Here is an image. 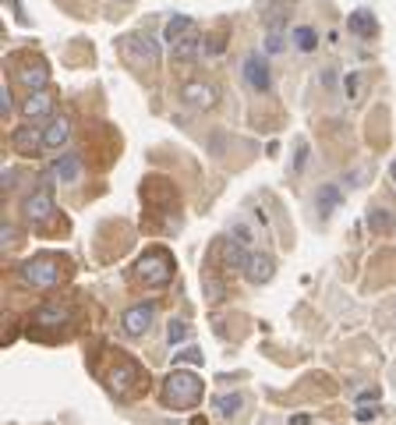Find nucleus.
Segmentation results:
<instances>
[{
  "mask_svg": "<svg viewBox=\"0 0 396 425\" xmlns=\"http://www.w3.org/2000/svg\"><path fill=\"white\" fill-rule=\"evenodd\" d=\"M202 393H205L202 379H198L195 372H188V369H173V372L163 379V404L173 408V411H191V408H198V404H202Z\"/></svg>",
  "mask_w": 396,
  "mask_h": 425,
  "instance_id": "f257e3e1",
  "label": "nucleus"
},
{
  "mask_svg": "<svg viewBox=\"0 0 396 425\" xmlns=\"http://www.w3.org/2000/svg\"><path fill=\"white\" fill-rule=\"evenodd\" d=\"M106 383H110V390L117 393L120 401H131V397H138V393L145 390L149 376L142 372V365H138L135 358H128L124 351H117V365H113V372L106 376Z\"/></svg>",
  "mask_w": 396,
  "mask_h": 425,
  "instance_id": "f03ea898",
  "label": "nucleus"
},
{
  "mask_svg": "<svg viewBox=\"0 0 396 425\" xmlns=\"http://www.w3.org/2000/svg\"><path fill=\"white\" fill-rule=\"evenodd\" d=\"M135 280L145 287H167L173 280V255L167 248H149L138 262H135Z\"/></svg>",
  "mask_w": 396,
  "mask_h": 425,
  "instance_id": "7ed1b4c3",
  "label": "nucleus"
},
{
  "mask_svg": "<svg viewBox=\"0 0 396 425\" xmlns=\"http://www.w3.org/2000/svg\"><path fill=\"white\" fill-rule=\"evenodd\" d=\"M120 53H124V60L135 71H156V64H160V43L145 33L124 36L120 39Z\"/></svg>",
  "mask_w": 396,
  "mask_h": 425,
  "instance_id": "20e7f679",
  "label": "nucleus"
},
{
  "mask_svg": "<svg viewBox=\"0 0 396 425\" xmlns=\"http://www.w3.org/2000/svg\"><path fill=\"white\" fill-rule=\"evenodd\" d=\"M21 277L32 287H57L64 280V266H60V259H53V255H36V259H28L21 266Z\"/></svg>",
  "mask_w": 396,
  "mask_h": 425,
  "instance_id": "39448f33",
  "label": "nucleus"
},
{
  "mask_svg": "<svg viewBox=\"0 0 396 425\" xmlns=\"http://www.w3.org/2000/svg\"><path fill=\"white\" fill-rule=\"evenodd\" d=\"M11 145H15V153H18V156H39V149H46V132H43V128H36V125L15 128Z\"/></svg>",
  "mask_w": 396,
  "mask_h": 425,
  "instance_id": "423d86ee",
  "label": "nucleus"
},
{
  "mask_svg": "<svg viewBox=\"0 0 396 425\" xmlns=\"http://www.w3.org/2000/svg\"><path fill=\"white\" fill-rule=\"evenodd\" d=\"M152 319H156V305H131L124 316H120V326H124L128 337H145Z\"/></svg>",
  "mask_w": 396,
  "mask_h": 425,
  "instance_id": "0eeeda50",
  "label": "nucleus"
},
{
  "mask_svg": "<svg viewBox=\"0 0 396 425\" xmlns=\"http://www.w3.org/2000/svg\"><path fill=\"white\" fill-rule=\"evenodd\" d=\"M245 78H248V85L255 89V93H269V89H272L269 64H265V57H262L258 50H252V53L245 57Z\"/></svg>",
  "mask_w": 396,
  "mask_h": 425,
  "instance_id": "6e6552de",
  "label": "nucleus"
},
{
  "mask_svg": "<svg viewBox=\"0 0 396 425\" xmlns=\"http://www.w3.org/2000/svg\"><path fill=\"white\" fill-rule=\"evenodd\" d=\"M180 100H185L188 107H195V110H212L216 100H220V93L209 82H188L185 89H180Z\"/></svg>",
  "mask_w": 396,
  "mask_h": 425,
  "instance_id": "1a4fd4ad",
  "label": "nucleus"
},
{
  "mask_svg": "<svg viewBox=\"0 0 396 425\" xmlns=\"http://www.w3.org/2000/svg\"><path fill=\"white\" fill-rule=\"evenodd\" d=\"M25 220H32V224H46L50 217H53V195H50V188H39V192H32L25 199Z\"/></svg>",
  "mask_w": 396,
  "mask_h": 425,
  "instance_id": "9d476101",
  "label": "nucleus"
},
{
  "mask_svg": "<svg viewBox=\"0 0 396 425\" xmlns=\"http://www.w3.org/2000/svg\"><path fill=\"white\" fill-rule=\"evenodd\" d=\"M50 177L57 181V185H75V181L82 177V156H75V153H64L60 160H53V167H50Z\"/></svg>",
  "mask_w": 396,
  "mask_h": 425,
  "instance_id": "9b49d317",
  "label": "nucleus"
},
{
  "mask_svg": "<svg viewBox=\"0 0 396 425\" xmlns=\"http://www.w3.org/2000/svg\"><path fill=\"white\" fill-rule=\"evenodd\" d=\"M272 273H276V262H272V255H265V252L248 255V262H245V277H248L252 284H269Z\"/></svg>",
  "mask_w": 396,
  "mask_h": 425,
  "instance_id": "f8f14e48",
  "label": "nucleus"
},
{
  "mask_svg": "<svg viewBox=\"0 0 396 425\" xmlns=\"http://www.w3.org/2000/svg\"><path fill=\"white\" fill-rule=\"evenodd\" d=\"M18 82L28 89V93H43L46 82H50V71H46L43 60H36V64H21L18 68Z\"/></svg>",
  "mask_w": 396,
  "mask_h": 425,
  "instance_id": "ddd939ff",
  "label": "nucleus"
},
{
  "mask_svg": "<svg viewBox=\"0 0 396 425\" xmlns=\"http://www.w3.org/2000/svg\"><path fill=\"white\" fill-rule=\"evenodd\" d=\"M198 33V25H195V18H188V15H173L170 21H167V33H163V39L170 43V50L180 43V39H188V36H195Z\"/></svg>",
  "mask_w": 396,
  "mask_h": 425,
  "instance_id": "4468645a",
  "label": "nucleus"
},
{
  "mask_svg": "<svg viewBox=\"0 0 396 425\" xmlns=\"http://www.w3.org/2000/svg\"><path fill=\"white\" fill-rule=\"evenodd\" d=\"M21 110H25V117L28 120H39V117H46V114H53V96L46 93H28V100L21 103Z\"/></svg>",
  "mask_w": 396,
  "mask_h": 425,
  "instance_id": "2eb2a0df",
  "label": "nucleus"
},
{
  "mask_svg": "<svg viewBox=\"0 0 396 425\" xmlns=\"http://www.w3.org/2000/svg\"><path fill=\"white\" fill-rule=\"evenodd\" d=\"M43 132H46V149H60V145H68V138H71L68 117H53Z\"/></svg>",
  "mask_w": 396,
  "mask_h": 425,
  "instance_id": "dca6fc26",
  "label": "nucleus"
},
{
  "mask_svg": "<svg viewBox=\"0 0 396 425\" xmlns=\"http://www.w3.org/2000/svg\"><path fill=\"white\" fill-rule=\"evenodd\" d=\"M343 202V192H340V185H322L319 192H315V206H319V212L322 217H329L332 209H337Z\"/></svg>",
  "mask_w": 396,
  "mask_h": 425,
  "instance_id": "f3484780",
  "label": "nucleus"
},
{
  "mask_svg": "<svg viewBox=\"0 0 396 425\" xmlns=\"http://www.w3.org/2000/svg\"><path fill=\"white\" fill-rule=\"evenodd\" d=\"M368 227H372V234H389L396 227V212L393 209H368Z\"/></svg>",
  "mask_w": 396,
  "mask_h": 425,
  "instance_id": "a211bd4d",
  "label": "nucleus"
},
{
  "mask_svg": "<svg viewBox=\"0 0 396 425\" xmlns=\"http://www.w3.org/2000/svg\"><path fill=\"white\" fill-rule=\"evenodd\" d=\"M36 326H64L68 323V309H60V305H43L36 316H32Z\"/></svg>",
  "mask_w": 396,
  "mask_h": 425,
  "instance_id": "6ab92c4d",
  "label": "nucleus"
},
{
  "mask_svg": "<svg viewBox=\"0 0 396 425\" xmlns=\"http://www.w3.org/2000/svg\"><path fill=\"white\" fill-rule=\"evenodd\" d=\"M347 28H350L354 36H372L375 33V15L372 11H354L347 18Z\"/></svg>",
  "mask_w": 396,
  "mask_h": 425,
  "instance_id": "aec40b11",
  "label": "nucleus"
},
{
  "mask_svg": "<svg viewBox=\"0 0 396 425\" xmlns=\"http://www.w3.org/2000/svg\"><path fill=\"white\" fill-rule=\"evenodd\" d=\"M198 50H202V36L195 33V36L180 39V43L173 46V60H191V57H198Z\"/></svg>",
  "mask_w": 396,
  "mask_h": 425,
  "instance_id": "412c9836",
  "label": "nucleus"
},
{
  "mask_svg": "<svg viewBox=\"0 0 396 425\" xmlns=\"http://www.w3.org/2000/svg\"><path fill=\"white\" fill-rule=\"evenodd\" d=\"M294 43H297V50L312 53V50L319 46V36H315V28H312V25H301V28H294Z\"/></svg>",
  "mask_w": 396,
  "mask_h": 425,
  "instance_id": "4be33fe9",
  "label": "nucleus"
},
{
  "mask_svg": "<svg viewBox=\"0 0 396 425\" xmlns=\"http://www.w3.org/2000/svg\"><path fill=\"white\" fill-rule=\"evenodd\" d=\"M241 408H245V397H241V393H223V397H216V411H220L223 418L237 415Z\"/></svg>",
  "mask_w": 396,
  "mask_h": 425,
  "instance_id": "5701e85b",
  "label": "nucleus"
},
{
  "mask_svg": "<svg viewBox=\"0 0 396 425\" xmlns=\"http://www.w3.org/2000/svg\"><path fill=\"white\" fill-rule=\"evenodd\" d=\"M287 18H290V8H287V4H276V8L265 15V28H269V33H280V25H283Z\"/></svg>",
  "mask_w": 396,
  "mask_h": 425,
  "instance_id": "b1692460",
  "label": "nucleus"
},
{
  "mask_svg": "<svg viewBox=\"0 0 396 425\" xmlns=\"http://www.w3.org/2000/svg\"><path fill=\"white\" fill-rule=\"evenodd\" d=\"M173 361H177V365H202L205 354H202L198 347H185V351H177V354H173Z\"/></svg>",
  "mask_w": 396,
  "mask_h": 425,
  "instance_id": "393cba45",
  "label": "nucleus"
},
{
  "mask_svg": "<svg viewBox=\"0 0 396 425\" xmlns=\"http://www.w3.org/2000/svg\"><path fill=\"white\" fill-rule=\"evenodd\" d=\"M185 337H188V323L170 319V326H167V341H170V347H173V344H180Z\"/></svg>",
  "mask_w": 396,
  "mask_h": 425,
  "instance_id": "a878e982",
  "label": "nucleus"
},
{
  "mask_svg": "<svg viewBox=\"0 0 396 425\" xmlns=\"http://www.w3.org/2000/svg\"><path fill=\"white\" fill-rule=\"evenodd\" d=\"M202 50L216 57V53L223 50V33H212V36H205V39H202Z\"/></svg>",
  "mask_w": 396,
  "mask_h": 425,
  "instance_id": "bb28decb",
  "label": "nucleus"
},
{
  "mask_svg": "<svg viewBox=\"0 0 396 425\" xmlns=\"http://www.w3.org/2000/svg\"><path fill=\"white\" fill-rule=\"evenodd\" d=\"M304 163H308V142H297V149H294V170H304Z\"/></svg>",
  "mask_w": 396,
  "mask_h": 425,
  "instance_id": "cd10ccee",
  "label": "nucleus"
},
{
  "mask_svg": "<svg viewBox=\"0 0 396 425\" xmlns=\"http://www.w3.org/2000/svg\"><path fill=\"white\" fill-rule=\"evenodd\" d=\"M230 230H234V237H237V241H241V245H252V241H255V237H252V230H248V227H245V224H234V227H230Z\"/></svg>",
  "mask_w": 396,
  "mask_h": 425,
  "instance_id": "c85d7f7f",
  "label": "nucleus"
},
{
  "mask_svg": "<svg viewBox=\"0 0 396 425\" xmlns=\"http://www.w3.org/2000/svg\"><path fill=\"white\" fill-rule=\"evenodd\" d=\"M364 177H368V170H364V167H361V170H350V174L343 177V185H350V188H361V181H364Z\"/></svg>",
  "mask_w": 396,
  "mask_h": 425,
  "instance_id": "c756f323",
  "label": "nucleus"
},
{
  "mask_svg": "<svg viewBox=\"0 0 396 425\" xmlns=\"http://www.w3.org/2000/svg\"><path fill=\"white\" fill-rule=\"evenodd\" d=\"M265 50H269V53H280V50H283V33H269Z\"/></svg>",
  "mask_w": 396,
  "mask_h": 425,
  "instance_id": "7c9ffc66",
  "label": "nucleus"
},
{
  "mask_svg": "<svg viewBox=\"0 0 396 425\" xmlns=\"http://www.w3.org/2000/svg\"><path fill=\"white\" fill-rule=\"evenodd\" d=\"M379 415H382V408H379V404H375V408H361V411H357V415H354V418H357V422H375V418H379Z\"/></svg>",
  "mask_w": 396,
  "mask_h": 425,
  "instance_id": "2f4dec72",
  "label": "nucleus"
},
{
  "mask_svg": "<svg viewBox=\"0 0 396 425\" xmlns=\"http://www.w3.org/2000/svg\"><path fill=\"white\" fill-rule=\"evenodd\" d=\"M0 114H4V117L11 114V89L8 85H0Z\"/></svg>",
  "mask_w": 396,
  "mask_h": 425,
  "instance_id": "473e14b6",
  "label": "nucleus"
},
{
  "mask_svg": "<svg viewBox=\"0 0 396 425\" xmlns=\"http://www.w3.org/2000/svg\"><path fill=\"white\" fill-rule=\"evenodd\" d=\"M347 96H350V100H357V71H350V75H347Z\"/></svg>",
  "mask_w": 396,
  "mask_h": 425,
  "instance_id": "72a5a7b5",
  "label": "nucleus"
},
{
  "mask_svg": "<svg viewBox=\"0 0 396 425\" xmlns=\"http://www.w3.org/2000/svg\"><path fill=\"white\" fill-rule=\"evenodd\" d=\"M287 425H312V415H294Z\"/></svg>",
  "mask_w": 396,
  "mask_h": 425,
  "instance_id": "f704fd0d",
  "label": "nucleus"
},
{
  "mask_svg": "<svg viewBox=\"0 0 396 425\" xmlns=\"http://www.w3.org/2000/svg\"><path fill=\"white\" fill-rule=\"evenodd\" d=\"M15 177H18V174L8 167V170H4V188H15Z\"/></svg>",
  "mask_w": 396,
  "mask_h": 425,
  "instance_id": "c9c22d12",
  "label": "nucleus"
},
{
  "mask_svg": "<svg viewBox=\"0 0 396 425\" xmlns=\"http://www.w3.org/2000/svg\"><path fill=\"white\" fill-rule=\"evenodd\" d=\"M15 237H18V230L15 227H4V241H8V245H15Z\"/></svg>",
  "mask_w": 396,
  "mask_h": 425,
  "instance_id": "e433bc0d",
  "label": "nucleus"
},
{
  "mask_svg": "<svg viewBox=\"0 0 396 425\" xmlns=\"http://www.w3.org/2000/svg\"><path fill=\"white\" fill-rule=\"evenodd\" d=\"M389 177H393V188H396V160L389 163Z\"/></svg>",
  "mask_w": 396,
  "mask_h": 425,
  "instance_id": "4c0bfd02",
  "label": "nucleus"
}]
</instances>
